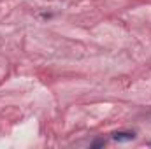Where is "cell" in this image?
<instances>
[{
    "label": "cell",
    "mask_w": 151,
    "mask_h": 149,
    "mask_svg": "<svg viewBox=\"0 0 151 149\" xmlns=\"http://www.w3.org/2000/svg\"><path fill=\"white\" fill-rule=\"evenodd\" d=\"M135 139V132H114L113 140L114 142H130Z\"/></svg>",
    "instance_id": "1"
},
{
    "label": "cell",
    "mask_w": 151,
    "mask_h": 149,
    "mask_svg": "<svg viewBox=\"0 0 151 149\" xmlns=\"http://www.w3.org/2000/svg\"><path fill=\"white\" fill-rule=\"evenodd\" d=\"M102 146H106V140H104V139H100V140H95V142L91 144V148H102Z\"/></svg>",
    "instance_id": "2"
}]
</instances>
